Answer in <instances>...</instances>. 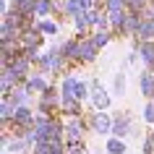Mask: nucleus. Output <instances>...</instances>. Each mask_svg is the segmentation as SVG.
<instances>
[{
  "label": "nucleus",
  "instance_id": "obj_1",
  "mask_svg": "<svg viewBox=\"0 0 154 154\" xmlns=\"http://www.w3.org/2000/svg\"><path fill=\"white\" fill-rule=\"evenodd\" d=\"M89 89H91V105L97 107L99 112H105L107 107H110V102H112V99H110V91L105 89V86H102V81H99V79H91L89 81Z\"/></svg>",
  "mask_w": 154,
  "mask_h": 154
},
{
  "label": "nucleus",
  "instance_id": "obj_2",
  "mask_svg": "<svg viewBox=\"0 0 154 154\" xmlns=\"http://www.w3.org/2000/svg\"><path fill=\"white\" fill-rule=\"evenodd\" d=\"M91 128L97 131L99 136H107V133H112V125H115V115L110 112H97L94 118H89Z\"/></svg>",
  "mask_w": 154,
  "mask_h": 154
},
{
  "label": "nucleus",
  "instance_id": "obj_3",
  "mask_svg": "<svg viewBox=\"0 0 154 154\" xmlns=\"http://www.w3.org/2000/svg\"><path fill=\"white\" fill-rule=\"evenodd\" d=\"M97 45L91 42V37H79V63H94L97 60Z\"/></svg>",
  "mask_w": 154,
  "mask_h": 154
},
{
  "label": "nucleus",
  "instance_id": "obj_4",
  "mask_svg": "<svg viewBox=\"0 0 154 154\" xmlns=\"http://www.w3.org/2000/svg\"><path fill=\"white\" fill-rule=\"evenodd\" d=\"M24 89L29 91V94H45V91L50 89V84H47V79H45V73H32L29 81L24 84Z\"/></svg>",
  "mask_w": 154,
  "mask_h": 154
},
{
  "label": "nucleus",
  "instance_id": "obj_5",
  "mask_svg": "<svg viewBox=\"0 0 154 154\" xmlns=\"http://www.w3.org/2000/svg\"><path fill=\"white\" fill-rule=\"evenodd\" d=\"M133 131V123H131V115L125 112V115H115V125H112V133H115V138H125Z\"/></svg>",
  "mask_w": 154,
  "mask_h": 154
},
{
  "label": "nucleus",
  "instance_id": "obj_6",
  "mask_svg": "<svg viewBox=\"0 0 154 154\" xmlns=\"http://www.w3.org/2000/svg\"><path fill=\"white\" fill-rule=\"evenodd\" d=\"M138 86H141V94L146 97V102L154 99V73L144 71L141 76H138Z\"/></svg>",
  "mask_w": 154,
  "mask_h": 154
},
{
  "label": "nucleus",
  "instance_id": "obj_7",
  "mask_svg": "<svg viewBox=\"0 0 154 154\" xmlns=\"http://www.w3.org/2000/svg\"><path fill=\"white\" fill-rule=\"evenodd\" d=\"M73 26H76L79 37H84V34H86L91 26H94V21H91V13L86 11V13H81V16H76V18H73Z\"/></svg>",
  "mask_w": 154,
  "mask_h": 154
},
{
  "label": "nucleus",
  "instance_id": "obj_8",
  "mask_svg": "<svg viewBox=\"0 0 154 154\" xmlns=\"http://www.w3.org/2000/svg\"><path fill=\"white\" fill-rule=\"evenodd\" d=\"M52 13H55V5H52V0H37V11H34V16L39 18V21H47Z\"/></svg>",
  "mask_w": 154,
  "mask_h": 154
},
{
  "label": "nucleus",
  "instance_id": "obj_9",
  "mask_svg": "<svg viewBox=\"0 0 154 154\" xmlns=\"http://www.w3.org/2000/svg\"><path fill=\"white\" fill-rule=\"evenodd\" d=\"M138 55H141V60L146 63V68L152 71V68H154V42H141Z\"/></svg>",
  "mask_w": 154,
  "mask_h": 154
},
{
  "label": "nucleus",
  "instance_id": "obj_10",
  "mask_svg": "<svg viewBox=\"0 0 154 154\" xmlns=\"http://www.w3.org/2000/svg\"><path fill=\"white\" fill-rule=\"evenodd\" d=\"M105 152L107 154H125V152H128V146H125L123 138H107V141H105Z\"/></svg>",
  "mask_w": 154,
  "mask_h": 154
},
{
  "label": "nucleus",
  "instance_id": "obj_11",
  "mask_svg": "<svg viewBox=\"0 0 154 154\" xmlns=\"http://www.w3.org/2000/svg\"><path fill=\"white\" fill-rule=\"evenodd\" d=\"M91 42L97 45V50L107 47V45L112 42V32H94V34H91Z\"/></svg>",
  "mask_w": 154,
  "mask_h": 154
},
{
  "label": "nucleus",
  "instance_id": "obj_12",
  "mask_svg": "<svg viewBox=\"0 0 154 154\" xmlns=\"http://www.w3.org/2000/svg\"><path fill=\"white\" fill-rule=\"evenodd\" d=\"M125 5H128V0H105L107 13H120V11H125Z\"/></svg>",
  "mask_w": 154,
  "mask_h": 154
},
{
  "label": "nucleus",
  "instance_id": "obj_13",
  "mask_svg": "<svg viewBox=\"0 0 154 154\" xmlns=\"http://www.w3.org/2000/svg\"><path fill=\"white\" fill-rule=\"evenodd\" d=\"M34 26H37L42 34H47V37H50V34H57V24H55V21H50V18H47V21H37Z\"/></svg>",
  "mask_w": 154,
  "mask_h": 154
},
{
  "label": "nucleus",
  "instance_id": "obj_14",
  "mask_svg": "<svg viewBox=\"0 0 154 154\" xmlns=\"http://www.w3.org/2000/svg\"><path fill=\"white\" fill-rule=\"evenodd\" d=\"M144 123L154 125V99H149V102L144 105Z\"/></svg>",
  "mask_w": 154,
  "mask_h": 154
},
{
  "label": "nucleus",
  "instance_id": "obj_15",
  "mask_svg": "<svg viewBox=\"0 0 154 154\" xmlns=\"http://www.w3.org/2000/svg\"><path fill=\"white\" fill-rule=\"evenodd\" d=\"M112 91H115V94H123V91H125V76H123V73H115Z\"/></svg>",
  "mask_w": 154,
  "mask_h": 154
},
{
  "label": "nucleus",
  "instance_id": "obj_16",
  "mask_svg": "<svg viewBox=\"0 0 154 154\" xmlns=\"http://www.w3.org/2000/svg\"><path fill=\"white\" fill-rule=\"evenodd\" d=\"M141 149H144V154H154V133H149V136L144 138Z\"/></svg>",
  "mask_w": 154,
  "mask_h": 154
},
{
  "label": "nucleus",
  "instance_id": "obj_17",
  "mask_svg": "<svg viewBox=\"0 0 154 154\" xmlns=\"http://www.w3.org/2000/svg\"><path fill=\"white\" fill-rule=\"evenodd\" d=\"M34 154H55V149H52V144H37Z\"/></svg>",
  "mask_w": 154,
  "mask_h": 154
}]
</instances>
